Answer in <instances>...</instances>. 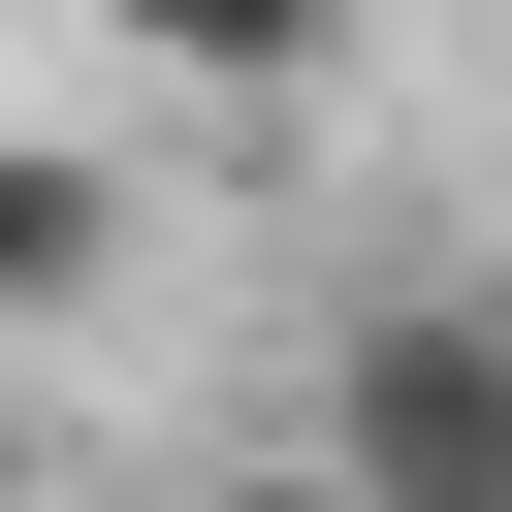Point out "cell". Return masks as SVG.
Masks as SVG:
<instances>
[{
	"label": "cell",
	"mask_w": 512,
	"mask_h": 512,
	"mask_svg": "<svg viewBox=\"0 0 512 512\" xmlns=\"http://www.w3.org/2000/svg\"><path fill=\"white\" fill-rule=\"evenodd\" d=\"M0 512H32V416H0Z\"/></svg>",
	"instance_id": "5b68a950"
},
{
	"label": "cell",
	"mask_w": 512,
	"mask_h": 512,
	"mask_svg": "<svg viewBox=\"0 0 512 512\" xmlns=\"http://www.w3.org/2000/svg\"><path fill=\"white\" fill-rule=\"evenodd\" d=\"M96 64H128V96H224V128H288V96H352V0H96Z\"/></svg>",
	"instance_id": "7a4b0ae2"
},
{
	"label": "cell",
	"mask_w": 512,
	"mask_h": 512,
	"mask_svg": "<svg viewBox=\"0 0 512 512\" xmlns=\"http://www.w3.org/2000/svg\"><path fill=\"white\" fill-rule=\"evenodd\" d=\"M320 480L352 512H512V288H384L320 352Z\"/></svg>",
	"instance_id": "6da1fadb"
},
{
	"label": "cell",
	"mask_w": 512,
	"mask_h": 512,
	"mask_svg": "<svg viewBox=\"0 0 512 512\" xmlns=\"http://www.w3.org/2000/svg\"><path fill=\"white\" fill-rule=\"evenodd\" d=\"M64 320H128V160L0 128V352H64Z\"/></svg>",
	"instance_id": "3957f363"
},
{
	"label": "cell",
	"mask_w": 512,
	"mask_h": 512,
	"mask_svg": "<svg viewBox=\"0 0 512 512\" xmlns=\"http://www.w3.org/2000/svg\"><path fill=\"white\" fill-rule=\"evenodd\" d=\"M224 512H352V480H320V448H256V480H224Z\"/></svg>",
	"instance_id": "277c9868"
}]
</instances>
